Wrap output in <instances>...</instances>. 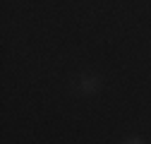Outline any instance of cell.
Returning a JSON list of instances; mask_svg holds the SVG:
<instances>
[{
	"label": "cell",
	"instance_id": "cell-1",
	"mask_svg": "<svg viewBox=\"0 0 151 144\" xmlns=\"http://www.w3.org/2000/svg\"><path fill=\"white\" fill-rule=\"evenodd\" d=\"M96 89H99V79L96 77H82V82H79V91L82 94H96Z\"/></svg>",
	"mask_w": 151,
	"mask_h": 144
},
{
	"label": "cell",
	"instance_id": "cell-2",
	"mask_svg": "<svg viewBox=\"0 0 151 144\" xmlns=\"http://www.w3.org/2000/svg\"><path fill=\"white\" fill-rule=\"evenodd\" d=\"M127 144H142V142H139V139H132V142H127Z\"/></svg>",
	"mask_w": 151,
	"mask_h": 144
}]
</instances>
